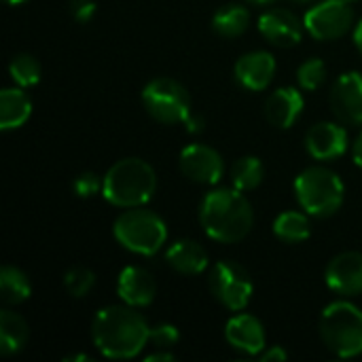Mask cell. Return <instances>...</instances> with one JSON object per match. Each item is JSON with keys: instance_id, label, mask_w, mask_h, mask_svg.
Masks as SVG:
<instances>
[{"instance_id": "1", "label": "cell", "mask_w": 362, "mask_h": 362, "mask_svg": "<svg viewBox=\"0 0 362 362\" xmlns=\"http://www.w3.org/2000/svg\"><path fill=\"white\" fill-rule=\"evenodd\" d=\"M148 337L151 327L132 305L104 308L91 322V339L106 358H134L144 350Z\"/></svg>"}, {"instance_id": "2", "label": "cell", "mask_w": 362, "mask_h": 362, "mask_svg": "<svg viewBox=\"0 0 362 362\" xmlns=\"http://www.w3.org/2000/svg\"><path fill=\"white\" fill-rule=\"evenodd\" d=\"M199 221L206 233L221 244L244 240L255 225V210L244 197V191L214 189L199 206Z\"/></svg>"}, {"instance_id": "3", "label": "cell", "mask_w": 362, "mask_h": 362, "mask_svg": "<svg viewBox=\"0 0 362 362\" xmlns=\"http://www.w3.org/2000/svg\"><path fill=\"white\" fill-rule=\"evenodd\" d=\"M155 189L157 176L153 165L138 157H125L106 172L102 195L117 208H138L155 195Z\"/></svg>"}, {"instance_id": "4", "label": "cell", "mask_w": 362, "mask_h": 362, "mask_svg": "<svg viewBox=\"0 0 362 362\" xmlns=\"http://www.w3.org/2000/svg\"><path fill=\"white\" fill-rule=\"evenodd\" d=\"M112 233L123 248L144 257L157 255L168 240V227L163 218L151 210H144L142 206L125 208V212L117 216Z\"/></svg>"}, {"instance_id": "5", "label": "cell", "mask_w": 362, "mask_h": 362, "mask_svg": "<svg viewBox=\"0 0 362 362\" xmlns=\"http://www.w3.org/2000/svg\"><path fill=\"white\" fill-rule=\"evenodd\" d=\"M295 195L301 206L312 216L325 218L333 216L346 195L344 180L329 168H308L295 180Z\"/></svg>"}, {"instance_id": "6", "label": "cell", "mask_w": 362, "mask_h": 362, "mask_svg": "<svg viewBox=\"0 0 362 362\" xmlns=\"http://www.w3.org/2000/svg\"><path fill=\"white\" fill-rule=\"evenodd\" d=\"M320 337L339 358L362 354V310L350 301H335L320 316Z\"/></svg>"}, {"instance_id": "7", "label": "cell", "mask_w": 362, "mask_h": 362, "mask_svg": "<svg viewBox=\"0 0 362 362\" xmlns=\"http://www.w3.org/2000/svg\"><path fill=\"white\" fill-rule=\"evenodd\" d=\"M142 104L146 112L165 125L185 123L191 115V98L182 83L176 78H153L142 89Z\"/></svg>"}, {"instance_id": "8", "label": "cell", "mask_w": 362, "mask_h": 362, "mask_svg": "<svg viewBox=\"0 0 362 362\" xmlns=\"http://www.w3.org/2000/svg\"><path fill=\"white\" fill-rule=\"evenodd\" d=\"M210 291L214 299L231 312H242L255 293L248 272L235 261H218L210 272Z\"/></svg>"}, {"instance_id": "9", "label": "cell", "mask_w": 362, "mask_h": 362, "mask_svg": "<svg viewBox=\"0 0 362 362\" xmlns=\"http://www.w3.org/2000/svg\"><path fill=\"white\" fill-rule=\"evenodd\" d=\"M303 23H305V30L316 40L341 38L354 25V2L352 0H322L305 13Z\"/></svg>"}, {"instance_id": "10", "label": "cell", "mask_w": 362, "mask_h": 362, "mask_svg": "<svg viewBox=\"0 0 362 362\" xmlns=\"http://www.w3.org/2000/svg\"><path fill=\"white\" fill-rule=\"evenodd\" d=\"M180 172L199 185H216L225 174L223 157L216 148L208 144H189L180 151L178 157Z\"/></svg>"}, {"instance_id": "11", "label": "cell", "mask_w": 362, "mask_h": 362, "mask_svg": "<svg viewBox=\"0 0 362 362\" xmlns=\"http://www.w3.org/2000/svg\"><path fill=\"white\" fill-rule=\"evenodd\" d=\"M333 115L348 125H362V72L341 74L331 89Z\"/></svg>"}, {"instance_id": "12", "label": "cell", "mask_w": 362, "mask_h": 362, "mask_svg": "<svg viewBox=\"0 0 362 362\" xmlns=\"http://www.w3.org/2000/svg\"><path fill=\"white\" fill-rule=\"evenodd\" d=\"M327 286L344 297L362 295V252H341L327 265Z\"/></svg>"}, {"instance_id": "13", "label": "cell", "mask_w": 362, "mask_h": 362, "mask_svg": "<svg viewBox=\"0 0 362 362\" xmlns=\"http://www.w3.org/2000/svg\"><path fill=\"white\" fill-rule=\"evenodd\" d=\"M305 23L288 8H269L259 17V32L276 47H295L303 38Z\"/></svg>"}, {"instance_id": "14", "label": "cell", "mask_w": 362, "mask_h": 362, "mask_svg": "<svg viewBox=\"0 0 362 362\" xmlns=\"http://www.w3.org/2000/svg\"><path fill=\"white\" fill-rule=\"evenodd\" d=\"M305 148L318 161H333L348 151V132L339 123H316L305 134Z\"/></svg>"}, {"instance_id": "15", "label": "cell", "mask_w": 362, "mask_h": 362, "mask_svg": "<svg viewBox=\"0 0 362 362\" xmlns=\"http://www.w3.org/2000/svg\"><path fill=\"white\" fill-rule=\"evenodd\" d=\"M238 83L248 91H263L276 74V59L267 51H250L242 55L233 68Z\"/></svg>"}, {"instance_id": "16", "label": "cell", "mask_w": 362, "mask_h": 362, "mask_svg": "<svg viewBox=\"0 0 362 362\" xmlns=\"http://www.w3.org/2000/svg\"><path fill=\"white\" fill-rule=\"evenodd\" d=\"M225 339L231 348L250 356L265 350V329L261 320L250 314H235L225 327Z\"/></svg>"}, {"instance_id": "17", "label": "cell", "mask_w": 362, "mask_h": 362, "mask_svg": "<svg viewBox=\"0 0 362 362\" xmlns=\"http://www.w3.org/2000/svg\"><path fill=\"white\" fill-rule=\"evenodd\" d=\"M117 293L121 297V301L125 305L132 308H146L153 303L155 293H157V284L155 278L144 269V267H136L129 265L119 274L117 280Z\"/></svg>"}, {"instance_id": "18", "label": "cell", "mask_w": 362, "mask_h": 362, "mask_svg": "<svg viewBox=\"0 0 362 362\" xmlns=\"http://www.w3.org/2000/svg\"><path fill=\"white\" fill-rule=\"evenodd\" d=\"M303 112V95L295 87L276 89L265 102V117L272 125L288 129L297 123Z\"/></svg>"}, {"instance_id": "19", "label": "cell", "mask_w": 362, "mask_h": 362, "mask_svg": "<svg viewBox=\"0 0 362 362\" xmlns=\"http://www.w3.org/2000/svg\"><path fill=\"white\" fill-rule=\"evenodd\" d=\"M165 261L182 276H199L208 267V252L195 240H178L168 248Z\"/></svg>"}, {"instance_id": "20", "label": "cell", "mask_w": 362, "mask_h": 362, "mask_svg": "<svg viewBox=\"0 0 362 362\" xmlns=\"http://www.w3.org/2000/svg\"><path fill=\"white\" fill-rule=\"evenodd\" d=\"M32 115V100L19 87L2 89L0 93V127L2 129H17L21 127Z\"/></svg>"}, {"instance_id": "21", "label": "cell", "mask_w": 362, "mask_h": 362, "mask_svg": "<svg viewBox=\"0 0 362 362\" xmlns=\"http://www.w3.org/2000/svg\"><path fill=\"white\" fill-rule=\"evenodd\" d=\"M28 337H30V331H28L25 320L11 310H2L0 312V354L13 356L21 352L23 346L28 344Z\"/></svg>"}, {"instance_id": "22", "label": "cell", "mask_w": 362, "mask_h": 362, "mask_svg": "<svg viewBox=\"0 0 362 362\" xmlns=\"http://www.w3.org/2000/svg\"><path fill=\"white\" fill-rule=\"evenodd\" d=\"M250 25V11L242 4H225L212 17V30L223 38L242 36Z\"/></svg>"}, {"instance_id": "23", "label": "cell", "mask_w": 362, "mask_h": 362, "mask_svg": "<svg viewBox=\"0 0 362 362\" xmlns=\"http://www.w3.org/2000/svg\"><path fill=\"white\" fill-rule=\"evenodd\" d=\"M32 295V284L30 278L13 267V265H4L0 269V297L6 305H19L23 301H28Z\"/></svg>"}, {"instance_id": "24", "label": "cell", "mask_w": 362, "mask_h": 362, "mask_svg": "<svg viewBox=\"0 0 362 362\" xmlns=\"http://www.w3.org/2000/svg\"><path fill=\"white\" fill-rule=\"evenodd\" d=\"M310 218L308 212H297V210H286L282 214H278V218L274 221V233L278 240L286 242V244H299L305 242L310 238Z\"/></svg>"}, {"instance_id": "25", "label": "cell", "mask_w": 362, "mask_h": 362, "mask_svg": "<svg viewBox=\"0 0 362 362\" xmlns=\"http://www.w3.org/2000/svg\"><path fill=\"white\" fill-rule=\"evenodd\" d=\"M229 176L238 191H255L265 178V165L259 157H242L231 165Z\"/></svg>"}, {"instance_id": "26", "label": "cell", "mask_w": 362, "mask_h": 362, "mask_svg": "<svg viewBox=\"0 0 362 362\" xmlns=\"http://www.w3.org/2000/svg\"><path fill=\"white\" fill-rule=\"evenodd\" d=\"M8 72L19 87H32L40 81V62L30 53H17L8 64Z\"/></svg>"}, {"instance_id": "27", "label": "cell", "mask_w": 362, "mask_h": 362, "mask_svg": "<svg viewBox=\"0 0 362 362\" xmlns=\"http://www.w3.org/2000/svg\"><path fill=\"white\" fill-rule=\"evenodd\" d=\"M95 286V274L87 267H72L64 274V288L74 299H83Z\"/></svg>"}, {"instance_id": "28", "label": "cell", "mask_w": 362, "mask_h": 362, "mask_svg": "<svg viewBox=\"0 0 362 362\" xmlns=\"http://www.w3.org/2000/svg\"><path fill=\"white\" fill-rule=\"evenodd\" d=\"M325 78H327V66L318 57L303 62L297 70V83L303 91H316L325 83Z\"/></svg>"}, {"instance_id": "29", "label": "cell", "mask_w": 362, "mask_h": 362, "mask_svg": "<svg viewBox=\"0 0 362 362\" xmlns=\"http://www.w3.org/2000/svg\"><path fill=\"white\" fill-rule=\"evenodd\" d=\"M72 189L78 197H93L104 189V180L95 172H83L74 178Z\"/></svg>"}, {"instance_id": "30", "label": "cell", "mask_w": 362, "mask_h": 362, "mask_svg": "<svg viewBox=\"0 0 362 362\" xmlns=\"http://www.w3.org/2000/svg\"><path fill=\"white\" fill-rule=\"evenodd\" d=\"M178 339L180 333L174 325H157L151 329V337H148V341H153L157 350H170L178 344Z\"/></svg>"}, {"instance_id": "31", "label": "cell", "mask_w": 362, "mask_h": 362, "mask_svg": "<svg viewBox=\"0 0 362 362\" xmlns=\"http://www.w3.org/2000/svg\"><path fill=\"white\" fill-rule=\"evenodd\" d=\"M70 13L78 23H89L95 15L93 0H70Z\"/></svg>"}, {"instance_id": "32", "label": "cell", "mask_w": 362, "mask_h": 362, "mask_svg": "<svg viewBox=\"0 0 362 362\" xmlns=\"http://www.w3.org/2000/svg\"><path fill=\"white\" fill-rule=\"evenodd\" d=\"M288 358V352L282 346H272L269 350L261 352V361L263 362H282Z\"/></svg>"}, {"instance_id": "33", "label": "cell", "mask_w": 362, "mask_h": 362, "mask_svg": "<svg viewBox=\"0 0 362 362\" xmlns=\"http://www.w3.org/2000/svg\"><path fill=\"white\" fill-rule=\"evenodd\" d=\"M185 127H187V132H191V134H199V132H204V127H206V121H204V117L189 115V119L185 121Z\"/></svg>"}, {"instance_id": "34", "label": "cell", "mask_w": 362, "mask_h": 362, "mask_svg": "<svg viewBox=\"0 0 362 362\" xmlns=\"http://www.w3.org/2000/svg\"><path fill=\"white\" fill-rule=\"evenodd\" d=\"M352 159L358 168H362V132L356 136V140L352 144Z\"/></svg>"}, {"instance_id": "35", "label": "cell", "mask_w": 362, "mask_h": 362, "mask_svg": "<svg viewBox=\"0 0 362 362\" xmlns=\"http://www.w3.org/2000/svg\"><path fill=\"white\" fill-rule=\"evenodd\" d=\"M159 361L172 362L174 361V354H172L170 350H165V352H157V354H151V356H146V362H159Z\"/></svg>"}, {"instance_id": "36", "label": "cell", "mask_w": 362, "mask_h": 362, "mask_svg": "<svg viewBox=\"0 0 362 362\" xmlns=\"http://www.w3.org/2000/svg\"><path fill=\"white\" fill-rule=\"evenodd\" d=\"M354 45H356V49L361 51L362 55V19L356 23V28H354Z\"/></svg>"}, {"instance_id": "37", "label": "cell", "mask_w": 362, "mask_h": 362, "mask_svg": "<svg viewBox=\"0 0 362 362\" xmlns=\"http://www.w3.org/2000/svg\"><path fill=\"white\" fill-rule=\"evenodd\" d=\"M64 361L66 362H74V361L85 362V361H89V356H87V354H74V356H66Z\"/></svg>"}, {"instance_id": "38", "label": "cell", "mask_w": 362, "mask_h": 362, "mask_svg": "<svg viewBox=\"0 0 362 362\" xmlns=\"http://www.w3.org/2000/svg\"><path fill=\"white\" fill-rule=\"evenodd\" d=\"M248 2H252V4H272L276 0H248Z\"/></svg>"}, {"instance_id": "39", "label": "cell", "mask_w": 362, "mask_h": 362, "mask_svg": "<svg viewBox=\"0 0 362 362\" xmlns=\"http://www.w3.org/2000/svg\"><path fill=\"white\" fill-rule=\"evenodd\" d=\"M8 4H23V2H28V0H6Z\"/></svg>"}, {"instance_id": "40", "label": "cell", "mask_w": 362, "mask_h": 362, "mask_svg": "<svg viewBox=\"0 0 362 362\" xmlns=\"http://www.w3.org/2000/svg\"><path fill=\"white\" fill-rule=\"evenodd\" d=\"M295 2H312V0H295Z\"/></svg>"}]
</instances>
